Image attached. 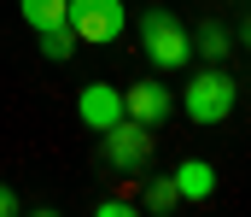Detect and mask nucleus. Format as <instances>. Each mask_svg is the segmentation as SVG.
I'll return each mask as SVG.
<instances>
[{
  "mask_svg": "<svg viewBox=\"0 0 251 217\" xmlns=\"http://www.w3.org/2000/svg\"><path fill=\"white\" fill-rule=\"evenodd\" d=\"M24 24L29 30H47V24H64V0H18Z\"/></svg>",
  "mask_w": 251,
  "mask_h": 217,
  "instance_id": "obj_11",
  "label": "nucleus"
},
{
  "mask_svg": "<svg viewBox=\"0 0 251 217\" xmlns=\"http://www.w3.org/2000/svg\"><path fill=\"white\" fill-rule=\"evenodd\" d=\"M240 41H246V47H251V18H246V24H240Z\"/></svg>",
  "mask_w": 251,
  "mask_h": 217,
  "instance_id": "obj_14",
  "label": "nucleus"
},
{
  "mask_svg": "<svg viewBox=\"0 0 251 217\" xmlns=\"http://www.w3.org/2000/svg\"><path fill=\"white\" fill-rule=\"evenodd\" d=\"M140 53H146L158 71H181L193 59L187 24H181L176 12H164V6H146V12H140Z\"/></svg>",
  "mask_w": 251,
  "mask_h": 217,
  "instance_id": "obj_1",
  "label": "nucleus"
},
{
  "mask_svg": "<svg viewBox=\"0 0 251 217\" xmlns=\"http://www.w3.org/2000/svg\"><path fill=\"white\" fill-rule=\"evenodd\" d=\"M64 24L76 30V41H94V47H105V41H117L128 24L123 0H64Z\"/></svg>",
  "mask_w": 251,
  "mask_h": 217,
  "instance_id": "obj_3",
  "label": "nucleus"
},
{
  "mask_svg": "<svg viewBox=\"0 0 251 217\" xmlns=\"http://www.w3.org/2000/svg\"><path fill=\"white\" fill-rule=\"evenodd\" d=\"M18 212V194H12V188H0V217H12Z\"/></svg>",
  "mask_w": 251,
  "mask_h": 217,
  "instance_id": "obj_13",
  "label": "nucleus"
},
{
  "mask_svg": "<svg viewBox=\"0 0 251 217\" xmlns=\"http://www.w3.org/2000/svg\"><path fill=\"white\" fill-rule=\"evenodd\" d=\"M35 35H41V53H47L53 65H64V59L76 53V30H70V24H47V30H35Z\"/></svg>",
  "mask_w": 251,
  "mask_h": 217,
  "instance_id": "obj_9",
  "label": "nucleus"
},
{
  "mask_svg": "<svg viewBox=\"0 0 251 217\" xmlns=\"http://www.w3.org/2000/svg\"><path fill=\"white\" fill-rule=\"evenodd\" d=\"M76 112H82V124L88 129H111V124H123V88H111V82H88L82 94H76Z\"/></svg>",
  "mask_w": 251,
  "mask_h": 217,
  "instance_id": "obj_6",
  "label": "nucleus"
},
{
  "mask_svg": "<svg viewBox=\"0 0 251 217\" xmlns=\"http://www.w3.org/2000/svg\"><path fill=\"white\" fill-rule=\"evenodd\" d=\"M234 100H240V94H234V76L222 71V65H204V71L187 82V118L204 124V129L222 124V118H234Z\"/></svg>",
  "mask_w": 251,
  "mask_h": 217,
  "instance_id": "obj_2",
  "label": "nucleus"
},
{
  "mask_svg": "<svg viewBox=\"0 0 251 217\" xmlns=\"http://www.w3.org/2000/svg\"><path fill=\"white\" fill-rule=\"evenodd\" d=\"M228 47H234V30H228V24H216V18H210V24H199V30H193V53H199V59H210V65H216V59H228Z\"/></svg>",
  "mask_w": 251,
  "mask_h": 217,
  "instance_id": "obj_8",
  "label": "nucleus"
},
{
  "mask_svg": "<svg viewBox=\"0 0 251 217\" xmlns=\"http://www.w3.org/2000/svg\"><path fill=\"white\" fill-rule=\"evenodd\" d=\"M123 112L134 124H146V129H158L170 112H176V94L164 88V82H152V76H140V82H128L123 88Z\"/></svg>",
  "mask_w": 251,
  "mask_h": 217,
  "instance_id": "obj_5",
  "label": "nucleus"
},
{
  "mask_svg": "<svg viewBox=\"0 0 251 217\" xmlns=\"http://www.w3.org/2000/svg\"><path fill=\"white\" fill-rule=\"evenodd\" d=\"M170 182H176L181 200H210V194H216V164H204V158H181Z\"/></svg>",
  "mask_w": 251,
  "mask_h": 217,
  "instance_id": "obj_7",
  "label": "nucleus"
},
{
  "mask_svg": "<svg viewBox=\"0 0 251 217\" xmlns=\"http://www.w3.org/2000/svg\"><path fill=\"white\" fill-rule=\"evenodd\" d=\"M94 212H100V217H134L140 206H134V200H100Z\"/></svg>",
  "mask_w": 251,
  "mask_h": 217,
  "instance_id": "obj_12",
  "label": "nucleus"
},
{
  "mask_svg": "<svg viewBox=\"0 0 251 217\" xmlns=\"http://www.w3.org/2000/svg\"><path fill=\"white\" fill-rule=\"evenodd\" d=\"M140 206H146V212H176V206H181V194H176V182H170V176H152V182H146V194H140Z\"/></svg>",
  "mask_w": 251,
  "mask_h": 217,
  "instance_id": "obj_10",
  "label": "nucleus"
},
{
  "mask_svg": "<svg viewBox=\"0 0 251 217\" xmlns=\"http://www.w3.org/2000/svg\"><path fill=\"white\" fill-rule=\"evenodd\" d=\"M100 153H105V164L111 170H123V176H140L146 164H152V129L146 124H111V129H100Z\"/></svg>",
  "mask_w": 251,
  "mask_h": 217,
  "instance_id": "obj_4",
  "label": "nucleus"
}]
</instances>
